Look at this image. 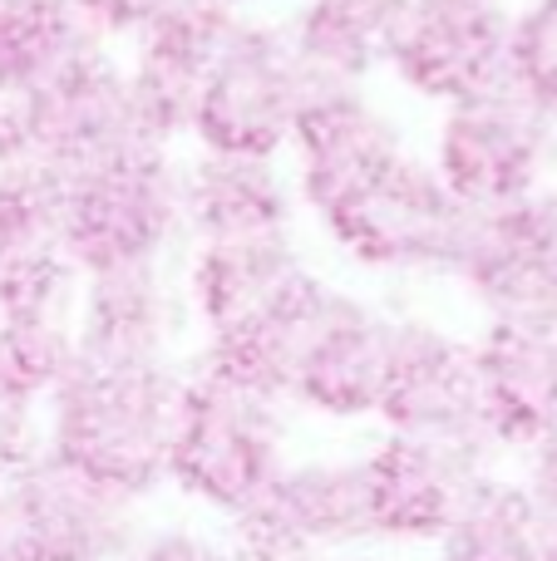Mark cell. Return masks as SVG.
<instances>
[{
	"label": "cell",
	"mask_w": 557,
	"mask_h": 561,
	"mask_svg": "<svg viewBox=\"0 0 557 561\" xmlns=\"http://www.w3.org/2000/svg\"><path fill=\"white\" fill-rule=\"evenodd\" d=\"M178 394L183 369L173 365L75 359L45 394V454L138 503L163 488Z\"/></svg>",
	"instance_id": "cell-1"
},
{
	"label": "cell",
	"mask_w": 557,
	"mask_h": 561,
	"mask_svg": "<svg viewBox=\"0 0 557 561\" xmlns=\"http://www.w3.org/2000/svg\"><path fill=\"white\" fill-rule=\"evenodd\" d=\"M286 468L282 404L227 385L207 369H187L168 438L163 483L232 523Z\"/></svg>",
	"instance_id": "cell-2"
},
{
	"label": "cell",
	"mask_w": 557,
	"mask_h": 561,
	"mask_svg": "<svg viewBox=\"0 0 557 561\" xmlns=\"http://www.w3.org/2000/svg\"><path fill=\"white\" fill-rule=\"evenodd\" d=\"M183 232V168L168 148L144 144L94 168L65 173L59 242L79 276L168 262Z\"/></svg>",
	"instance_id": "cell-3"
},
{
	"label": "cell",
	"mask_w": 557,
	"mask_h": 561,
	"mask_svg": "<svg viewBox=\"0 0 557 561\" xmlns=\"http://www.w3.org/2000/svg\"><path fill=\"white\" fill-rule=\"evenodd\" d=\"M474 207L440 183L424 158L405 153L351 207L326 217V237L365 272L385 276H454Z\"/></svg>",
	"instance_id": "cell-4"
},
{
	"label": "cell",
	"mask_w": 557,
	"mask_h": 561,
	"mask_svg": "<svg viewBox=\"0 0 557 561\" xmlns=\"http://www.w3.org/2000/svg\"><path fill=\"white\" fill-rule=\"evenodd\" d=\"M430 168L474 213L509 207L553 183L557 118L528 104L513 84L450 104L440 134H434Z\"/></svg>",
	"instance_id": "cell-5"
},
{
	"label": "cell",
	"mask_w": 557,
	"mask_h": 561,
	"mask_svg": "<svg viewBox=\"0 0 557 561\" xmlns=\"http://www.w3.org/2000/svg\"><path fill=\"white\" fill-rule=\"evenodd\" d=\"M302 69L282 25L237 20L223 39L203 94L193 108V138L203 153L282 158L292 144V118L302 108Z\"/></svg>",
	"instance_id": "cell-6"
},
{
	"label": "cell",
	"mask_w": 557,
	"mask_h": 561,
	"mask_svg": "<svg viewBox=\"0 0 557 561\" xmlns=\"http://www.w3.org/2000/svg\"><path fill=\"white\" fill-rule=\"evenodd\" d=\"M371 542L361 458H306L286 463L232 517L237 561H316L361 552Z\"/></svg>",
	"instance_id": "cell-7"
},
{
	"label": "cell",
	"mask_w": 557,
	"mask_h": 561,
	"mask_svg": "<svg viewBox=\"0 0 557 561\" xmlns=\"http://www.w3.org/2000/svg\"><path fill=\"white\" fill-rule=\"evenodd\" d=\"M375 419L385 434L434 438V444L469 448L489 463L499 448L484 424L479 404V369H474V340L450 335L444 325L414 316H395L390 365Z\"/></svg>",
	"instance_id": "cell-8"
},
{
	"label": "cell",
	"mask_w": 557,
	"mask_h": 561,
	"mask_svg": "<svg viewBox=\"0 0 557 561\" xmlns=\"http://www.w3.org/2000/svg\"><path fill=\"white\" fill-rule=\"evenodd\" d=\"M10 561H128L138 547L134 497L39 454L5 478Z\"/></svg>",
	"instance_id": "cell-9"
},
{
	"label": "cell",
	"mask_w": 557,
	"mask_h": 561,
	"mask_svg": "<svg viewBox=\"0 0 557 561\" xmlns=\"http://www.w3.org/2000/svg\"><path fill=\"white\" fill-rule=\"evenodd\" d=\"M509 35L503 0H405L385 65L405 89L450 108L509 89Z\"/></svg>",
	"instance_id": "cell-10"
},
{
	"label": "cell",
	"mask_w": 557,
	"mask_h": 561,
	"mask_svg": "<svg viewBox=\"0 0 557 561\" xmlns=\"http://www.w3.org/2000/svg\"><path fill=\"white\" fill-rule=\"evenodd\" d=\"M20 124L30 158L59 178L148 144L128 94V69L109 55V39L79 49L39 89H30L20 99Z\"/></svg>",
	"instance_id": "cell-11"
},
{
	"label": "cell",
	"mask_w": 557,
	"mask_h": 561,
	"mask_svg": "<svg viewBox=\"0 0 557 561\" xmlns=\"http://www.w3.org/2000/svg\"><path fill=\"white\" fill-rule=\"evenodd\" d=\"M493 325L557 330V213L548 187L474 213L454 276Z\"/></svg>",
	"instance_id": "cell-12"
},
{
	"label": "cell",
	"mask_w": 557,
	"mask_h": 561,
	"mask_svg": "<svg viewBox=\"0 0 557 561\" xmlns=\"http://www.w3.org/2000/svg\"><path fill=\"white\" fill-rule=\"evenodd\" d=\"M286 148L296 153V203L326 222L400 163L405 134L365 99L361 84H326L302 94Z\"/></svg>",
	"instance_id": "cell-13"
},
{
	"label": "cell",
	"mask_w": 557,
	"mask_h": 561,
	"mask_svg": "<svg viewBox=\"0 0 557 561\" xmlns=\"http://www.w3.org/2000/svg\"><path fill=\"white\" fill-rule=\"evenodd\" d=\"M237 20L242 15L232 0H183L134 35V59L124 69L138 128L148 144L173 148L183 134H193L203 79Z\"/></svg>",
	"instance_id": "cell-14"
},
{
	"label": "cell",
	"mask_w": 557,
	"mask_h": 561,
	"mask_svg": "<svg viewBox=\"0 0 557 561\" xmlns=\"http://www.w3.org/2000/svg\"><path fill=\"white\" fill-rule=\"evenodd\" d=\"M365 468V513H371V542L385 547H424L440 542L459 497L484 473V458L469 448L434 444V438L385 434Z\"/></svg>",
	"instance_id": "cell-15"
},
{
	"label": "cell",
	"mask_w": 557,
	"mask_h": 561,
	"mask_svg": "<svg viewBox=\"0 0 557 561\" xmlns=\"http://www.w3.org/2000/svg\"><path fill=\"white\" fill-rule=\"evenodd\" d=\"M336 296H341V286H331V280H321L316 272L302 266V272L286 280L272 300H262L247 320L207 335L203 355H197V369L247 389V394L286 404L292 385H296V369H302L316 330L331 316Z\"/></svg>",
	"instance_id": "cell-16"
},
{
	"label": "cell",
	"mask_w": 557,
	"mask_h": 561,
	"mask_svg": "<svg viewBox=\"0 0 557 561\" xmlns=\"http://www.w3.org/2000/svg\"><path fill=\"white\" fill-rule=\"evenodd\" d=\"M183 296L168 262L114 266L79 276V359L94 365H173Z\"/></svg>",
	"instance_id": "cell-17"
},
{
	"label": "cell",
	"mask_w": 557,
	"mask_h": 561,
	"mask_svg": "<svg viewBox=\"0 0 557 561\" xmlns=\"http://www.w3.org/2000/svg\"><path fill=\"white\" fill-rule=\"evenodd\" d=\"M395 316L380 306L341 290L306 350L296 385L286 404H302L321 419H375L385 389V365H390Z\"/></svg>",
	"instance_id": "cell-18"
},
{
	"label": "cell",
	"mask_w": 557,
	"mask_h": 561,
	"mask_svg": "<svg viewBox=\"0 0 557 561\" xmlns=\"http://www.w3.org/2000/svg\"><path fill=\"white\" fill-rule=\"evenodd\" d=\"M474 369L484 424L499 454H523L543 428L557 424V330L484 320Z\"/></svg>",
	"instance_id": "cell-19"
},
{
	"label": "cell",
	"mask_w": 557,
	"mask_h": 561,
	"mask_svg": "<svg viewBox=\"0 0 557 561\" xmlns=\"http://www.w3.org/2000/svg\"><path fill=\"white\" fill-rule=\"evenodd\" d=\"M296 183L282 158L197 153L183 168V232L193 242L292 232Z\"/></svg>",
	"instance_id": "cell-20"
},
{
	"label": "cell",
	"mask_w": 557,
	"mask_h": 561,
	"mask_svg": "<svg viewBox=\"0 0 557 561\" xmlns=\"http://www.w3.org/2000/svg\"><path fill=\"white\" fill-rule=\"evenodd\" d=\"M405 0H302L286 45L306 89L365 84L385 65Z\"/></svg>",
	"instance_id": "cell-21"
},
{
	"label": "cell",
	"mask_w": 557,
	"mask_h": 561,
	"mask_svg": "<svg viewBox=\"0 0 557 561\" xmlns=\"http://www.w3.org/2000/svg\"><path fill=\"white\" fill-rule=\"evenodd\" d=\"M292 232L276 237H223L197 242L187 262V306H193L203 335L247 320L262 300H272L296 272H302Z\"/></svg>",
	"instance_id": "cell-22"
},
{
	"label": "cell",
	"mask_w": 557,
	"mask_h": 561,
	"mask_svg": "<svg viewBox=\"0 0 557 561\" xmlns=\"http://www.w3.org/2000/svg\"><path fill=\"white\" fill-rule=\"evenodd\" d=\"M434 561H538V507L519 478L484 468L434 542Z\"/></svg>",
	"instance_id": "cell-23"
},
{
	"label": "cell",
	"mask_w": 557,
	"mask_h": 561,
	"mask_svg": "<svg viewBox=\"0 0 557 561\" xmlns=\"http://www.w3.org/2000/svg\"><path fill=\"white\" fill-rule=\"evenodd\" d=\"M99 39L75 0H0V99L20 104Z\"/></svg>",
	"instance_id": "cell-24"
},
{
	"label": "cell",
	"mask_w": 557,
	"mask_h": 561,
	"mask_svg": "<svg viewBox=\"0 0 557 561\" xmlns=\"http://www.w3.org/2000/svg\"><path fill=\"white\" fill-rule=\"evenodd\" d=\"M59 197L65 178L35 158L0 163V262L65 252L59 242Z\"/></svg>",
	"instance_id": "cell-25"
},
{
	"label": "cell",
	"mask_w": 557,
	"mask_h": 561,
	"mask_svg": "<svg viewBox=\"0 0 557 561\" xmlns=\"http://www.w3.org/2000/svg\"><path fill=\"white\" fill-rule=\"evenodd\" d=\"M0 359L25 389L39 399L75 369L79 359V330L75 316H30V320H0Z\"/></svg>",
	"instance_id": "cell-26"
},
{
	"label": "cell",
	"mask_w": 557,
	"mask_h": 561,
	"mask_svg": "<svg viewBox=\"0 0 557 561\" xmlns=\"http://www.w3.org/2000/svg\"><path fill=\"white\" fill-rule=\"evenodd\" d=\"M509 84L557 118V0H528L513 15Z\"/></svg>",
	"instance_id": "cell-27"
},
{
	"label": "cell",
	"mask_w": 557,
	"mask_h": 561,
	"mask_svg": "<svg viewBox=\"0 0 557 561\" xmlns=\"http://www.w3.org/2000/svg\"><path fill=\"white\" fill-rule=\"evenodd\" d=\"M45 454V399L25 389L0 359V478Z\"/></svg>",
	"instance_id": "cell-28"
},
{
	"label": "cell",
	"mask_w": 557,
	"mask_h": 561,
	"mask_svg": "<svg viewBox=\"0 0 557 561\" xmlns=\"http://www.w3.org/2000/svg\"><path fill=\"white\" fill-rule=\"evenodd\" d=\"M75 5L99 35L114 39V35H138V30H148L158 15H168V10L183 5V0H75Z\"/></svg>",
	"instance_id": "cell-29"
},
{
	"label": "cell",
	"mask_w": 557,
	"mask_h": 561,
	"mask_svg": "<svg viewBox=\"0 0 557 561\" xmlns=\"http://www.w3.org/2000/svg\"><path fill=\"white\" fill-rule=\"evenodd\" d=\"M519 458H523L519 483L528 493V503L538 507V517H557V424L543 428Z\"/></svg>",
	"instance_id": "cell-30"
},
{
	"label": "cell",
	"mask_w": 557,
	"mask_h": 561,
	"mask_svg": "<svg viewBox=\"0 0 557 561\" xmlns=\"http://www.w3.org/2000/svg\"><path fill=\"white\" fill-rule=\"evenodd\" d=\"M128 561H237L232 547L213 542L203 533H187V527H163V533L144 537V542L128 552Z\"/></svg>",
	"instance_id": "cell-31"
},
{
	"label": "cell",
	"mask_w": 557,
	"mask_h": 561,
	"mask_svg": "<svg viewBox=\"0 0 557 561\" xmlns=\"http://www.w3.org/2000/svg\"><path fill=\"white\" fill-rule=\"evenodd\" d=\"M15 158H30L25 124H20V104H15V99H0V163H15Z\"/></svg>",
	"instance_id": "cell-32"
},
{
	"label": "cell",
	"mask_w": 557,
	"mask_h": 561,
	"mask_svg": "<svg viewBox=\"0 0 557 561\" xmlns=\"http://www.w3.org/2000/svg\"><path fill=\"white\" fill-rule=\"evenodd\" d=\"M538 561H557V517H538Z\"/></svg>",
	"instance_id": "cell-33"
},
{
	"label": "cell",
	"mask_w": 557,
	"mask_h": 561,
	"mask_svg": "<svg viewBox=\"0 0 557 561\" xmlns=\"http://www.w3.org/2000/svg\"><path fill=\"white\" fill-rule=\"evenodd\" d=\"M0 561H10V533H5V478H0Z\"/></svg>",
	"instance_id": "cell-34"
},
{
	"label": "cell",
	"mask_w": 557,
	"mask_h": 561,
	"mask_svg": "<svg viewBox=\"0 0 557 561\" xmlns=\"http://www.w3.org/2000/svg\"><path fill=\"white\" fill-rule=\"evenodd\" d=\"M316 561H390V557H371V552H336V557H316Z\"/></svg>",
	"instance_id": "cell-35"
},
{
	"label": "cell",
	"mask_w": 557,
	"mask_h": 561,
	"mask_svg": "<svg viewBox=\"0 0 557 561\" xmlns=\"http://www.w3.org/2000/svg\"><path fill=\"white\" fill-rule=\"evenodd\" d=\"M548 197H553V213H557V178H553V183H548Z\"/></svg>",
	"instance_id": "cell-36"
},
{
	"label": "cell",
	"mask_w": 557,
	"mask_h": 561,
	"mask_svg": "<svg viewBox=\"0 0 557 561\" xmlns=\"http://www.w3.org/2000/svg\"><path fill=\"white\" fill-rule=\"evenodd\" d=\"M232 5H242V0H232Z\"/></svg>",
	"instance_id": "cell-37"
}]
</instances>
